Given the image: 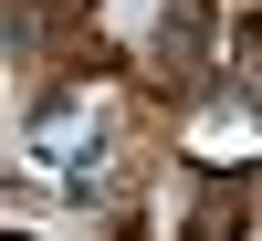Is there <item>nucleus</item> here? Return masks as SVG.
I'll list each match as a JSON object with an SVG mask.
<instances>
[{
    "instance_id": "obj_1",
    "label": "nucleus",
    "mask_w": 262,
    "mask_h": 241,
    "mask_svg": "<svg viewBox=\"0 0 262 241\" xmlns=\"http://www.w3.org/2000/svg\"><path fill=\"white\" fill-rule=\"evenodd\" d=\"M42 158L63 168V179H105V126H84V105H42Z\"/></svg>"
},
{
    "instance_id": "obj_2",
    "label": "nucleus",
    "mask_w": 262,
    "mask_h": 241,
    "mask_svg": "<svg viewBox=\"0 0 262 241\" xmlns=\"http://www.w3.org/2000/svg\"><path fill=\"white\" fill-rule=\"evenodd\" d=\"M200 42H210V0H168V53H200Z\"/></svg>"
}]
</instances>
